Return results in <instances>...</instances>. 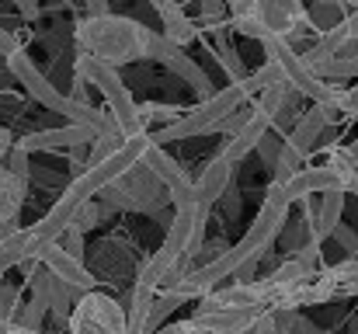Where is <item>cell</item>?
<instances>
[{"label": "cell", "instance_id": "obj_1", "mask_svg": "<svg viewBox=\"0 0 358 334\" xmlns=\"http://www.w3.org/2000/svg\"><path fill=\"white\" fill-rule=\"evenodd\" d=\"M77 49L108 63V67H129L136 60H150V28L125 14H84L73 25Z\"/></svg>", "mask_w": 358, "mask_h": 334}, {"label": "cell", "instance_id": "obj_2", "mask_svg": "<svg viewBox=\"0 0 358 334\" xmlns=\"http://www.w3.org/2000/svg\"><path fill=\"white\" fill-rule=\"evenodd\" d=\"M73 74L84 77V81L105 98V105H108L105 111L112 115L115 129H119L125 139H132V136H139V132H150V129L143 125L139 102L129 95V88L122 84L115 67H108V63H101V60H94V56H87V53L77 49V56H73Z\"/></svg>", "mask_w": 358, "mask_h": 334}, {"label": "cell", "instance_id": "obj_3", "mask_svg": "<svg viewBox=\"0 0 358 334\" xmlns=\"http://www.w3.org/2000/svg\"><path fill=\"white\" fill-rule=\"evenodd\" d=\"M254 88L250 81H237V84H227L223 91H216L213 98L199 102L195 109H188L185 118H178L174 125L167 129H157L153 132V143H174V139H195V136H206V132H220V125L234 115L237 109H243L247 102H254Z\"/></svg>", "mask_w": 358, "mask_h": 334}, {"label": "cell", "instance_id": "obj_4", "mask_svg": "<svg viewBox=\"0 0 358 334\" xmlns=\"http://www.w3.org/2000/svg\"><path fill=\"white\" fill-rule=\"evenodd\" d=\"M98 202L108 209V213H160L164 206H171V195H167V185L146 167V164H136L125 178H119L112 188H105L98 195Z\"/></svg>", "mask_w": 358, "mask_h": 334}, {"label": "cell", "instance_id": "obj_5", "mask_svg": "<svg viewBox=\"0 0 358 334\" xmlns=\"http://www.w3.org/2000/svg\"><path fill=\"white\" fill-rule=\"evenodd\" d=\"M306 25L303 0H257L254 11L230 18V28L243 39H289L296 28Z\"/></svg>", "mask_w": 358, "mask_h": 334}, {"label": "cell", "instance_id": "obj_6", "mask_svg": "<svg viewBox=\"0 0 358 334\" xmlns=\"http://www.w3.org/2000/svg\"><path fill=\"white\" fill-rule=\"evenodd\" d=\"M129 328V307H122L112 293H84L70 314V334H125Z\"/></svg>", "mask_w": 358, "mask_h": 334}, {"label": "cell", "instance_id": "obj_7", "mask_svg": "<svg viewBox=\"0 0 358 334\" xmlns=\"http://www.w3.org/2000/svg\"><path fill=\"white\" fill-rule=\"evenodd\" d=\"M150 60H157L160 67H167L185 88H192V95L199 98V102H206V98H213L216 91H213V81H209V74L181 49V46H174L167 35H150Z\"/></svg>", "mask_w": 358, "mask_h": 334}, {"label": "cell", "instance_id": "obj_8", "mask_svg": "<svg viewBox=\"0 0 358 334\" xmlns=\"http://www.w3.org/2000/svg\"><path fill=\"white\" fill-rule=\"evenodd\" d=\"M143 164L167 185V195H171V206H174V213H181V209H192V206H199V199H195V181L188 178V171H185V164L181 160H174L160 143H153L150 150H146V157H143Z\"/></svg>", "mask_w": 358, "mask_h": 334}, {"label": "cell", "instance_id": "obj_9", "mask_svg": "<svg viewBox=\"0 0 358 334\" xmlns=\"http://www.w3.org/2000/svg\"><path fill=\"white\" fill-rule=\"evenodd\" d=\"M264 310H240V307H223L220 300L206 296L195 303L192 310V324L199 328L202 334H243Z\"/></svg>", "mask_w": 358, "mask_h": 334}, {"label": "cell", "instance_id": "obj_10", "mask_svg": "<svg viewBox=\"0 0 358 334\" xmlns=\"http://www.w3.org/2000/svg\"><path fill=\"white\" fill-rule=\"evenodd\" d=\"M42 268H49L56 279H63L66 286H73L77 293H94L98 289V275H94V268H87L84 265V258H73L70 251H63V244L56 240V244H49L38 258H35Z\"/></svg>", "mask_w": 358, "mask_h": 334}, {"label": "cell", "instance_id": "obj_11", "mask_svg": "<svg viewBox=\"0 0 358 334\" xmlns=\"http://www.w3.org/2000/svg\"><path fill=\"white\" fill-rule=\"evenodd\" d=\"M94 139H98V129L66 122L63 129H42V132H28L24 139H17V146H21V150H28V153H56V150H77V146H91Z\"/></svg>", "mask_w": 358, "mask_h": 334}, {"label": "cell", "instance_id": "obj_12", "mask_svg": "<svg viewBox=\"0 0 358 334\" xmlns=\"http://www.w3.org/2000/svg\"><path fill=\"white\" fill-rule=\"evenodd\" d=\"M234 181H237V164L227 160L223 153H216V157L202 167V174L195 178V199H199V206H206V209L220 206V199L230 192Z\"/></svg>", "mask_w": 358, "mask_h": 334}, {"label": "cell", "instance_id": "obj_13", "mask_svg": "<svg viewBox=\"0 0 358 334\" xmlns=\"http://www.w3.org/2000/svg\"><path fill=\"white\" fill-rule=\"evenodd\" d=\"M331 125V115L320 109V105H313V109H306L299 115V122L292 125V132L285 136V146L296 153V157H310L313 153V146L320 143V136H324V129Z\"/></svg>", "mask_w": 358, "mask_h": 334}, {"label": "cell", "instance_id": "obj_14", "mask_svg": "<svg viewBox=\"0 0 358 334\" xmlns=\"http://www.w3.org/2000/svg\"><path fill=\"white\" fill-rule=\"evenodd\" d=\"M153 7H157V18H160V25H164V35L174 42V46H192V42H199V25L185 14V7L178 4V0H150Z\"/></svg>", "mask_w": 358, "mask_h": 334}, {"label": "cell", "instance_id": "obj_15", "mask_svg": "<svg viewBox=\"0 0 358 334\" xmlns=\"http://www.w3.org/2000/svg\"><path fill=\"white\" fill-rule=\"evenodd\" d=\"M303 11H306V28L313 35H327L348 21L352 4L348 0H303Z\"/></svg>", "mask_w": 358, "mask_h": 334}, {"label": "cell", "instance_id": "obj_16", "mask_svg": "<svg viewBox=\"0 0 358 334\" xmlns=\"http://www.w3.org/2000/svg\"><path fill=\"white\" fill-rule=\"evenodd\" d=\"M268 132H271V118L254 109V118L247 122V129H243L240 136H234V139H223V150H220V153H223L227 160L240 164V160H247V157L261 146V139H264Z\"/></svg>", "mask_w": 358, "mask_h": 334}, {"label": "cell", "instance_id": "obj_17", "mask_svg": "<svg viewBox=\"0 0 358 334\" xmlns=\"http://www.w3.org/2000/svg\"><path fill=\"white\" fill-rule=\"evenodd\" d=\"M24 195H28V181H21L17 174L0 167V226H17Z\"/></svg>", "mask_w": 358, "mask_h": 334}, {"label": "cell", "instance_id": "obj_18", "mask_svg": "<svg viewBox=\"0 0 358 334\" xmlns=\"http://www.w3.org/2000/svg\"><path fill=\"white\" fill-rule=\"evenodd\" d=\"M80 296H84V293H77L73 286H66L63 279L52 275V282H49V310H52V321H56L59 328L70 324V314H73V307H77Z\"/></svg>", "mask_w": 358, "mask_h": 334}, {"label": "cell", "instance_id": "obj_19", "mask_svg": "<svg viewBox=\"0 0 358 334\" xmlns=\"http://www.w3.org/2000/svg\"><path fill=\"white\" fill-rule=\"evenodd\" d=\"M24 261H28V226H17L14 233L0 240V275H7L10 268H21Z\"/></svg>", "mask_w": 358, "mask_h": 334}, {"label": "cell", "instance_id": "obj_20", "mask_svg": "<svg viewBox=\"0 0 358 334\" xmlns=\"http://www.w3.org/2000/svg\"><path fill=\"white\" fill-rule=\"evenodd\" d=\"M139 115H143V125H146V129H150V125L167 129V125H174L178 118H185L188 109H185V105H171V102H139Z\"/></svg>", "mask_w": 358, "mask_h": 334}, {"label": "cell", "instance_id": "obj_21", "mask_svg": "<svg viewBox=\"0 0 358 334\" xmlns=\"http://www.w3.org/2000/svg\"><path fill=\"white\" fill-rule=\"evenodd\" d=\"M275 324H278V334H324V328H317L303 310H292V307H275Z\"/></svg>", "mask_w": 358, "mask_h": 334}, {"label": "cell", "instance_id": "obj_22", "mask_svg": "<svg viewBox=\"0 0 358 334\" xmlns=\"http://www.w3.org/2000/svg\"><path fill=\"white\" fill-rule=\"evenodd\" d=\"M341 216H345V192H327V195H320V237H324V240L341 226Z\"/></svg>", "mask_w": 358, "mask_h": 334}, {"label": "cell", "instance_id": "obj_23", "mask_svg": "<svg viewBox=\"0 0 358 334\" xmlns=\"http://www.w3.org/2000/svg\"><path fill=\"white\" fill-rule=\"evenodd\" d=\"M188 300L185 296H178L174 289H160L157 293V300H153V314H150V331L157 334L160 328H167V317H174V310L178 307H185Z\"/></svg>", "mask_w": 358, "mask_h": 334}, {"label": "cell", "instance_id": "obj_24", "mask_svg": "<svg viewBox=\"0 0 358 334\" xmlns=\"http://www.w3.org/2000/svg\"><path fill=\"white\" fill-rule=\"evenodd\" d=\"M278 244L285 247V254H289V258H296V254L310 244V230H306V223L303 220H289L285 223V230H282V237H278Z\"/></svg>", "mask_w": 358, "mask_h": 334}, {"label": "cell", "instance_id": "obj_25", "mask_svg": "<svg viewBox=\"0 0 358 334\" xmlns=\"http://www.w3.org/2000/svg\"><path fill=\"white\" fill-rule=\"evenodd\" d=\"M101 213H105V206L94 199V202H87V206H84V209L73 216V223H70V226H73V230H80V233L87 237L94 226H101Z\"/></svg>", "mask_w": 358, "mask_h": 334}, {"label": "cell", "instance_id": "obj_26", "mask_svg": "<svg viewBox=\"0 0 358 334\" xmlns=\"http://www.w3.org/2000/svg\"><path fill=\"white\" fill-rule=\"evenodd\" d=\"M282 146H285V139H282L278 132H268V136L261 139V146H257V157H261V164L275 171V164H278V157H282Z\"/></svg>", "mask_w": 358, "mask_h": 334}, {"label": "cell", "instance_id": "obj_27", "mask_svg": "<svg viewBox=\"0 0 358 334\" xmlns=\"http://www.w3.org/2000/svg\"><path fill=\"white\" fill-rule=\"evenodd\" d=\"M250 118H254V109H247V105H243V109H237L227 122H223V125H220V132H223L227 139H234V136H240V132L247 129V122H250Z\"/></svg>", "mask_w": 358, "mask_h": 334}, {"label": "cell", "instance_id": "obj_28", "mask_svg": "<svg viewBox=\"0 0 358 334\" xmlns=\"http://www.w3.org/2000/svg\"><path fill=\"white\" fill-rule=\"evenodd\" d=\"M28 157H31V153H28V150H21V146H14V150H10V157H7V164H3V167H7V171H10V174H17V178H21V181H28V178H31V164H28Z\"/></svg>", "mask_w": 358, "mask_h": 334}, {"label": "cell", "instance_id": "obj_29", "mask_svg": "<svg viewBox=\"0 0 358 334\" xmlns=\"http://www.w3.org/2000/svg\"><path fill=\"white\" fill-rule=\"evenodd\" d=\"M331 237H334V244H338V247H341L348 258H358V233L352 230V226H348V223H341V226H338Z\"/></svg>", "mask_w": 358, "mask_h": 334}, {"label": "cell", "instance_id": "obj_30", "mask_svg": "<svg viewBox=\"0 0 358 334\" xmlns=\"http://www.w3.org/2000/svg\"><path fill=\"white\" fill-rule=\"evenodd\" d=\"M230 247H234V244H227V240H209V244H202V251H199V268H206V265L220 261Z\"/></svg>", "mask_w": 358, "mask_h": 334}, {"label": "cell", "instance_id": "obj_31", "mask_svg": "<svg viewBox=\"0 0 358 334\" xmlns=\"http://www.w3.org/2000/svg\"><path fill=\"white\" fill-rule=\"evenodd\" d=\"M296 258L306 265V272H310V275H317V272L324 268V261H320V244H317V240H310V244H306Z\"/></svg>", "mask_w": 358, "mask_h": 334}, {"label": "cell", "instance_id": "obj_32", "mask_svg": "<svg viewBox=\"0 0 358 334\" xmlns=\"http://www.w3.org/2000/svg\"><path fill=\"white\" fill-rule=\"evenodd\" d=\"M59 244H63V251H70L73 258H84V254H87V247H84V233H80V230H73V226L59 237Z\"/></svg>", "mask_w": 358, "mask_h": 334}, {"label": "cell", "instance_id": "obj_33", "mask_svg": "<svg viewBox=\"0 0 358 334\" xmlns=\"http://www.w3.org/2000/svg\"><path fill=\"white\" fill-rule=\"evenodd\" d=\"M220 209H223V216L227 220H237L240 216V188H237V181L230 185V192L220 199Z\"/></svg>", "mask_w": 358, "mask_h": 334}, {"label": "cell", "instance_id": "obj_34", "mask_svg": "<svg viewBox=\"0 0 358 334\" xmlns=\"http://www.w3.org/2000/svg\"><path fill=\"white\" fill-rule=\"evenodd\" d=\"M14 7L21 11L24 21H35V18L42 14V4H38V0H14Z\"/></svg>", "mask_w": 358, "mask_h": 334}, {"label": "cell", "instance_id": "obj_35", "mask_svg": "<svg viewBox=\"0 0 358 334\" xmlns=\"http://www.w3.org/2000/svg\"><path fill=\"white\" fill-rule=\"evenodd\" d=\"M14 146H17V143H14V136L0 125V167L7 164V157H10V150H14Z\"/></svg>", "mask_w": 358, "mask_h": 334}, {"label": "cell", "instance_id": "obj_36", "mask_svg": "<svg viewBox=\"0 0 358 334\" xmlns=\"http://www.w3.org/2000/svg\"><path fill=\"white\" fill-rule=\"evenodd\" d=\"M14 49H21V46H17V39H14V35H10L7 28H0V56L7 60V56H10Z\"/></svg>", "mask_w": 358, "mask_h": 334}, {"label": "cell", "instance_id": "obj_37", "mask_svg": "<svg viewBox=\"0 0 358 334\" xmlns=\"http://www.w3.org/2000/svg\"><path fill=\"white\" fill-rule=\"evenodd\" d=\"M227 4H230V18L247 14V11H254V7H257V0H227Z\"/></svg>", "mask_w": 358, "mask_h": 334}, {"label": "cell", "instance_id": "obj_38", "mask_svg": "<svg viewBox=\"0 0 358 334\" xmlns=\"http://www.w3.org/2000/svg\"><path fill=\"white\" fill-rule=\"evenodd\" d=\"M345 115H358V84L345 91Z\"/></svg>", "mask_w": 358, "mask_h": 334}, {"label": "cell", "instance_id": "obj_39", "mask_svg": "<svg viewBox=\"0 0 358 334\" xmlns=\"http://www.w3.org/2000/svg\"><path fill=\"white\" fill-rule=\"evenodd\" d=\"M84 7H87V14H112L108 0H84Z\"/></svg>", "mask_w": 358, "mask_h": 334}, {"label": "cell", "instance_id": "obj_40", "mask_svg": "<svg viewBox=\"0 0 358 334\" xmlns=\"http://www.w3.org/2000/svg\"><path fill=\"white\" fill-rule=\"evenodd\" d=\"M348 32L358 39V7H352V14H348Z\"/></svg>", "mask_w": 358, "mask_h": 334}, {"label": "cell", "instance_id": "obj_41", "mask_svg": "<svg viewBox=\"0 0 358 334\" xmlns=\"http://www.w3.org/2000/svg\"><path fill=\"white\" fill-rule=\"evenodd\" d=\"M10 334H45V331H31V328H24V324H17V321H14Z\"/></svg>", "mask_w": 358, "mask_h": 334}, {"label": "cell", "instance_id": "obj_42", "mask_svg": "<svg viewBox=\"0 0 358 334\" xmlns=\"http://www.w3.org/2000/svg\"><path fill=\"white\" fill-rule=\"evenodd\" d=\"M348 150H352V157L358 160V139H352V143H348Z\"/></svg>", "mask_w": 358, "mask_h": 334}, {"label": "cell", "instance_id": "obj_43", "mask_svg": "<svg viewBox=\"0 0 358 334\" xmlns=\"http://www.w3.org/2000/svg\"><path fill=\"white\" fill-rule=\"evenodd\" d=\"M10 328H14V324H7V321H0V334H10Z\"/></svg>", "mask_w": 358, "mask_h": 334}]
</instances>
